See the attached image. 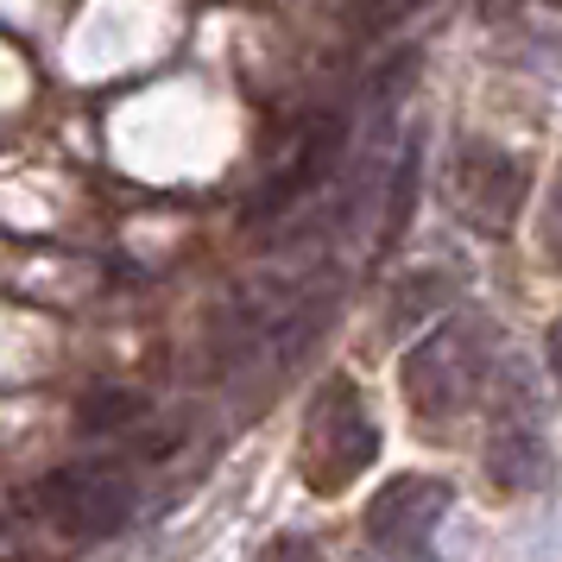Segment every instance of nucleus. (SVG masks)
Returning <instances> with one entry per match:
<instances>
[{
  "label": "nucleus",
  "mask_w": 562,
  "mask_h": 562,
  "mask_svg": "<svg viewBox=\"0 0 562 562\" xmlns=\"http://www.w3.org/2000/svg\"><path fill=\"white\" fill-rule=\"evenodd\" d=\"M38 506L70 537H114L133 512V481L121 468H64L45 481Z\"/></svg>",
  "instance_id": "20e7f679"
},
{
  "label": "nucleus",
  "mask_w": 562,
  "mask_h": 562,
  "mask_svg": "<svg viewBox=\"0 0 562 562\" xmlns=\"http://www.w3.org/2000/svg\"><path fill=\"white\" fill-rule=\"evenodd\" d=\"M486 380V329L474 316H449L436 323L417 348L398 367V385H405V405L424 417V424H442L456 411L474 405V392Z\"/></svg>",
  "instance_id": "f257e3e1"
},
{
  "label": "nucleus",
  "mask_w": 562,
  "mask_h": 562,
  "mask_svg": "<svg viewBox=\"0 0 562 562\" xmlns=\"http://www.w3.org/2000/svg\"><path fill=\"white\" fill-rule=\"evenodd\" d=\"M259 562H323V557H316V543H304V537H279V543H266Z\"/></svg>",
  "instance_id": "9b49d317"
},
{
  "label": "nucleus",
  "mask_w": 562,
  "mask_h": 562,
  "mask_svg": "<svg viewBox=\"0 0 562 562\" xmlns=\"http://www.w3.org/2000/svg\"><path fill=\"white\" fill-rule=\"evenodd\" d=\"M518 196H525V165L512 153H493V146H468L456 158V178H449V203L461 209V222L481 234H506L512 215H518Z\"/></svg>",
  "instance_id": "39448f33"
},
{
  "label": "nucleus",
  "mask_w": 562,
  "mask_h": 562,
  "mask_svg": "<svg viewBox=\"0 0 562 562\" xmlns=\"http://www.w3.org/2000/svg\"><path fill=\"white\" fill-rule=\"evenodd\" d=\"M543 348H550V373L562 380V316L550 323V341H543Z\"/></svg>",
  "instance_id": "ddd939ff"
},
{
  "label": "nucleus",
  "mask_w": 562,
  "mask_h": 562,
  "mask_svg": "<svg viewBox=\"0 0 562 562\" xmlns=\"http://www.w3.org/2000/svg\"><path fill=\"white\" fill-rule=\"evenodd\" d=\"M456 506V486L436 474H405L373 493L367 506V537L380 562H436L430 557V531L442 525V512Z\"/></svg>",
  "instance_id": "7ed1b4c3"
},
{
  "label": "nucleus",
  "mask_w": 562,
  "mask_h": 562,
  "mask_svg": "<svg viewBox=\"0 0 562 562\" xmlns=\"http://www.w3.org/2000/svg\"><path fill=\"white\" fill-rule=\"evenodd\" d=\"M139 411H146L139 392H127V385H102V392H89V398L77 405V424L89 436H108V430H127Z\"/></svg>",
  "instance_id": "1a4fd4ad"
},
{
  "label": "nucleus",
  "mask_w": 562,
  "mask_h": 562,
  "mask_svg": "<svg viewBox=\"0 0 562 562\" xmlns=\"http://www.w3.org/2000/svg\"><path fill=\"white\" fill-rule=\"evenodd\" d=\"M417 171H424V139L411 133L405 153H398V165H392V190H385V234H380V247H392V240L405 234L411 203H417Z\"/></svg>",
  "instance_id": "6e6552de"
},
{
  "label": "nucleus",
  "mask_w": 562,
  "mask_h": 562,
  "mask_svg": "<svg viewBox=\"0 0 562 562\" xmlns=\"http://www.w3.org/2000/svg\"><path fill=\"white\" fill-rule=\"evenodd\" d=\"M341 139H348V121H341V114H323V121L304 133V146L291 153V165H284L279 178H272V183H266V190L254 196L247 222H279L291 203H304L310 190H316V183L335 171V158H341Z\"/></svg>",
  "instance_id": "423d86ee"
},
{
  "label": "nucleus",
  "mask_w": 562,
  "mask_h": 562,
  "mask_svg": "<svg viewBox=\"0 0 562 562\" xmlns=\"http://www.w3.org/2000/svg\"><path fill=\"white\" fill-rule=\"evenodd\" d=\"M373 456H380V424L367 417L360 392L348 380L323 385L316 405H310V424H304V449H297L304 481L316 493H341L355 474L373 468Z\"/></svg>",
  "instance_id": "f03ea898"
},
{
  "label": "nucleus",
  "mask_w": 562,
  "mask_h": 562,
  "mask_svg": "<svg viewBox=\"0 0 562 562\" xmlns=\"http://www.w3.org/2000/svg\"><path fill=\"white\" fill-rule=\"evenodd\" d=\"M543 254L562 266V171H557V183H550V209H543Z\"/></svg>",
  "instance_id": "9d476101"
},
{
  "label": "nucleus",
  "mask_w": 562,
  "mask_h": 562,
  "mask_svg": "<svg viewBox=\"0 0 562 562\" xmlns=\"http://www.w3.org/2000/svg\"><path fill=\"white\" fill-rule=\"evenodd\" d=\"M550 442L525 424V417H506L499 430H493V442H486V474L506 486V493H531V486L550 481Z\"/></svg>",
  "instance_id": "0eeeda50"
},
{
  "label": "nucleus",
  "mask_w": 562,
  "mask_h": 562,
  "mask_svg": "<svg viewBox=\"0 0 562 562\" xmlns=\"http://www.w3.org/2000/svg\"><path fill=\"white\" fill-rule=\"evenodd\" d=\"M417 7H424V0H373V20H367V26H392V20H405Z\"/></svg>",
  "instance_id": "f8f14e48"
}]
</instances>
